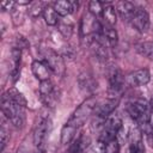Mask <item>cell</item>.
<instances>
[{
	"mask_svg": "<svg viewBox=\"0 0 153 153\" xmlns=\"http://www.w3.org/2000/svg\"><path fill=\"white\" fill-rule=\"evenodd\" d=\"M16 43H17V49H20L22 50V48H26L29 44H27V41L23 37V36H18L17 37V39H16Z\"/></svg>",
	"mask_w": 153,
	"mask_h": 153,
	"instance_id": "obj_30",
	"label": "cell"
},
{
	"mask_svg": "<svg viewBox=\"0 0 153 153\" xmlns=\"http://www.w3.org/2000/svg\"><path fill=\"white\" fill-rule=\"evenodd\" d=\"M35 153H44V151H43V149H38V148H37V151H36Z\"/></svg>",
	"mask_w": 153,
	"mask_h": 153,
	"instance_id": "obj_32",
	"label": "cell"
},
{
	"mask_svg": "<svg viewBox=\"0 0 153 153\" xmlns=\"http://www.w3.org/2000/svg\"><path fill=\"white\" fill-rule=\"evenodd\" d=\"M118 151H120V143H118L117 139H112L105 143V152L106 153H118Z\"/></svg>",
	"mask_w": 153,
	"mask_h": 153,
	"instance_id": "obj_27",
	"label": "cell"
},
{
	"mask_svg": "<svg viewBox=\"0 0 153 153\" xmlns=\"http://www.w3.org/2000/svg\"><path fill=\"white\" fill-rule=\"evenodd\" d=\"M43 10H44L43 5H42L41 2H36V4L31 7V10H30V14H31L32 17H37V16H39V14L43 13Z\"/></svg>",
	"mask_w": 153,
	"mask_h": 153,
	"instance_id": "obj_28",
	"label": "cell"
},
{
	"mask_svg": "<svg viewBox=\"0 0 153 153\" xmlns=\"http://www.w3.org/2000/svg\"><path fill=\"white\" fill-rule=\"evenodd\" d=\"M128 112L141 126L151 122L149 105L145 100H135V102L128 104Z\"/></svg>",
	"mask_w": 153,
	"mask_h": 153,
	"instance_id": "obj_4",
	"label": "cell"
},
{
	"mask_svg": "<svg viewBox=\"0 0 153 153\" xmlns=\"http://www.w3.org/2000/svg\"><path fill=\"white\" fill-rule=\"evenodd\" d=\"M100 23L97 19V17H94L92 13L87 12L82 16L81 22H80V31L82 36H88L91 33H97L100 30Z\"/></svg>",
	"mask_w": 153,
	"mask_h": 153,
	"instance_id": "obj_8",
	"label": "cell"
},
{
	"mask_svg": "<svg viewBox=\"0 0 153 153\" xmlns=\"http://www.w3.org/2000/svg\"><path fill=\"white\" fill-rule=\"evenodd\" d=\"M39 94H41V99L42 102L47 105V106H54L55 102H56V96H55V90H54V85L50 80H45V81H41L39 84Z\"/></svg>",
	"mask_w": 153,
	"mask_h": 153,
	"instance_id": "obj_10",
	"label": "cell"
},
{
	"mask_svg": "<svg viewBox=\"0 0 153 153\" xmlns=\"http://www.w3.org/2000/svg\"><path fill=\"white\" fill-rule=\"evenodd\" d=\"M16 5H17L16 1H4V2H1V7L6 11H13Z\"/></svg>",
	"mask_w": 153,
	"mask_h": 153,
	"instance_id": "obj_31",
	"label": "cell"
},
{
	"mask_svg": "<svg viewBox=\"0 0 153 153\" xmlns=\"http://www.w3.org/2000/svg\"><path fill=\"white\" fill-rule=\"evenodd\" d=\"M130 23L137 31L146 32L149 27V16L147 11L142 7H136L130 18Z\"/></svg>",
	"mask_w": 153,
	"mask_h": 153,
	"instance_id": "obj_9",
	"label": "cell"
},
{
	"mask_svg": "<svg viewBox=\"0 0 153 153\" xmlns=\"http://www.w3.org/2000/svg\"><path fill=\"white\" fill-rule=\"evenodd\" d=\"M121 128H122V120L117 116L110 117L104 123V128H103V131L99 136V141L106 143L110 140L116 139V135L121 130Z\"/></svg>",
	"mask_w": 153,
	"mask_h": 153,
	"instance_id": "obj_6",
	"label": "cell"
},
{
	"mask_svg": "<svg viewBox=\"0 0 153 153\" xmlns=\"http://www.w3.org/2000/svg\"><path fill=\"white\" fill-rule=\"evenodd\" d=\"M44 62L50 68V71L56 75L62 76L65 74V62L62 56L57 53L53 50H48L47 53H44Z\"/></svg>",
	"mask_w": 153,
	"mask_h": 153,
	"instance_id": "obj_7",
	"label": "cell"
},
{
	"mask_svg": "<svg viewBox=\"0 0 153 153\" xmlns=\"http://www.w3.org/2000/svg\"><path fill=\"white\" fill-rule=\"evenodd\" d=\"M103 8H104V2H102V1L92 0V1H90V4H88V12L92 13L94 17L102 16Z\"/></svg>",
	"mask_w": 153,
	"mask_h": 153,
	"instance_id": "obj_24",
	"label": "cell"
},
{
	"mask_svg": "<svg viewBox=\"0 0 153 153\" xmlns=\"http://www.w3.org/2000/svg\"><path fill=\"white\" fill-rule=\"evenodd\" d=\"M92 153H106L105 152V143L98 140V142L92 148Z\"/></svg>",
	"mask_w": 153,
	"mask_h": 153,
	"instance_id": "obj_29",
	"label": "cell"
},
{
	"mask_svg": "<svg viewBox=\"0 0 153 153\" xmlns=\"http://www.w3.org/2000/svg\"><path fill=\"white\" fill-rule=\"evenodd\" d=\"M129 151L130 153H145L141 130L139 128H133L129 134Z\"/></svg>",
	"mask_w": 153,
	"mask_h": 153,
	"instance_id": "obj_12",
	"label": "cell"
},
{
	"mask_svg": "<svg viewBox=\"0 0 153 153\" xmlns=\"http://www.w3.org/2000/svg\"><path fill=\"white\" fill-rule=\"evenodd\" d=\"M151 80V74L148 72V69L146 68H141L137 69L135 72H131L130 74H128L126 81L130 85V86H142L148 84Z\"/></svg>",
	"mask_w": 153,
	"mask_h": 153,
	"instance_id": "obj_11",
	"label": "cell"
},
{
	"mask_svg": "<svg viewBox=\"0 0 153 153\" xmlns=\"http://www.w3.org/2000/svg\"><path fill=\"white\" fill-rule=\"evenodd\" d=\"M42 16H43V18H44V22H45L48 25H50V26L56 25V24L59 23L56 11L54 10V7H51V6H49V5H48V6H44V10H43Z\"/></svg>",
	"mask_w": 153,
	"mask_h": 153,
	"instance_id": "obj_22",
	"label": "cell"
},
{
	"mask_svg": "<svg viewBox=\"0 0 153 153\" xmlns=\"http://www.w3.org/2000/svg\"><path fill=\"white\" fill-rule=\"evenodd\" d=\"M97 104H98V103H97V99H96L94 97L87 98L85 102H82V103L78 106V109L74 111V114L72 115V117H71L67 122H69L71 124L75 126L76 128H79L80 126L84 124V122L88 118V116L94 111Z\"/></svg>",
	"mask_w": 153,
	"mask_h": 153,
	"instance_id": "obj_2",
	"label": "cell"
},
{
	"mask_svg": "<svg viewBox=\"0 0 153 153\" xmlns=\"http://www.w3.org/2000/svg\"><path fill=\"white\" fill-rule=\"evenodd\" d=\"M116 10H117L118 14L123 18V20L130 22V18H131L134 11L136 10V7L130 1H120L117 4V6H116Z\"/></svg>",
	"mask_w": 153,
	"mask_h": 153,
	"instance_id": "obj_17",
	"label": "cell"
},
{
	"mask_svg": "<svg viewBox=\"0 0 153 153\" xmlns=\"http://www.w3.org/2000/svg\"><path fill=\"white\" fill-rule=\"evenodd\" d=\"M12 102H14L16 104H18V105H22V106H26V99H25V97L17 90V88H14V87H12V88H10V90H7L6 91V93H5Z\"/></svg>",
	"mask_w": 153,
	"mask_h": 153,
	"instance_id": "obj_23",
	"label": "cell"
},
{
	"mask_svg": "<svg viewBox=\"0 0 153 153\" xmlns=\"http://www.w3.org/2000/svg\"><path fill=\"white\" fill-rule=\"evenodd\" d=\"M8 139H10V134H8L7 129L2 126V127H1V129H0V152H1V153H2V152H4V149H5V147H6V145H7Z\"/></svg>",
	"mask_w": 153,
	"mask_h": 153,
	"instance_id": "obj_26",
	"label": "cell"
},
{
	"mask_svg": "<svg viewBox=\"0 0 153 153\" xmlns=\"http://www.w3.org/2000/svg\"><path fill=\"white\" fill-rule=\"evenodd\" d=\"M50 128H51V121L47 116L41 117L36 122V126L33 129V143L38 149L44 151V145L49 136Z\"/></svg>",
	"mask_w": 153,
	"mask_h": 153,
	"instance_id": "obj_3",
	"label": "cell"
},
{
	"mask_svg": "<svg viewBox=\"0 0 153 153\" xmlns=\"http://www.w3.org/2000/svg\"><path fill=\"white\" fill-rule=\"evenodd\" d=\"M31 69L33 75L39 80V81H45V80H50V68L45 65V62L35 60L31 65Z\"/></svg>",
	"mask_w": 153,
	"mask_h": 153,
	"instance_id": "obj_15",
	"label": "cell"
},
{
	"mask_svg": "<svg viewBox=\"0 0 153 153\" xmlns=\"http://www.w3.org/2000/svg\"><path fill=\"white\" fill-rule=\"evenodd\" d=\"M79 4L76 1H66V0H62V1H56L54 4V10L56 11V13L61 17H66L71 13H73L76 8H78Z\"/></svg>",
	"mask_w": 153,
	"mask_h": 153,
	"instance_id": "obj_16",
	"label": "cell"
},
{
	"mask_svg": "<svg viewBox=\"0 0 153 153\" xmlns=\"http://www.w3.org/2000/svg\"><path fill=\"white\" fill-rule=\"evenodd\" d=\"M79 85L82 90L90 92V91H93L96 87H97V82H94L93 78L91 75H88L87 73H82L80 74L79 76Z\"/></svg>",
	"mask_w": 153,
	"mask_h": 153,
	"instance_id": "obj_21",
	"label": "cell"
},
{
	"mask_svg": "<svg viewBox=\"0 0 153 153\" xmlns=\"http://www.w3.org/2000/svg\"><path fill=\"white\" fill-rule=\"evenodd\" d=\"M20 59H22V50L13 48L11 50V69L10 74L12 76V80L16 82L20 74Z\"/></svg>",
	"mask_w": 153,
	"mask_h": 153,
	"instance_id": "obj_14",
	"label": "cell"
},
{
	"mask_svg": "<svg viewBox=\"0 0 153 153\" xmlns=\"http://www.w3.org/2000/svg\"><path fill=\"white\" fill-rule=\"evenodd\" d=\"M76 130H78V128L75 126L71 124L69 122H66V124L61 129V143L62 145L71 143L74 140Z\"/></svg>",
	"mask_w": 153,
	"mask_h": 153,
	"instance_id": "obj_18",
	"label": "cell"
},
{
	"mask_svg": "<svg viewBox=\"0 0 153 153\" xmlns=\"http://www.w3.org/2000/svg\"><path fill=\"white\" fill-rule=\"evenodd\" d=\"M108 79H109V94L110 98L118 99V96L121 94L123 86H124V76L122 72L116 67L111 66V68L108 72Z\"/></svg>",
	"mask_w": 153,
	"mask_h": 153,
	"instance_id": "obj_5",
	"label": "cell"
},
{
	"mask_svg": "<svg viewBox=\"0 0 153 153\" xmlns=\"http://www.w3.org/2000/svg\"><path fill=\"white\" fill-rule=\"evenodd\" d=\"M136 50L143 57L153 61V42H151V41L141 42L136 45Z\"/></svg>",
	"mask_w": 153,
	"mask_h": 153,
	"instance_id": "obj_20",
	"label": "cell"
},
{
	"mask_svg": "<svg viewBox=\"0 0 153 153\" xmlns=\"http://www.w3.org/2000/svg\"><path fill=\"white\" fill-rule=\"evenodd\" d=\"M102 18L104 20V24L108 25H114L116 23V11L115 8L109 4V2H104V8L102 12Z\"/></svg>",
	"mask_w": 153,
	"mask_h": 153,
	"instance_id": "obj_19",
	"label": "cell"
},
{
	"mask_svg": "<svg viewBox=\"0 0 153 153\" xmlns=\"http://www.w3.org/2000/svg\"><path fill=\"white\" fill-rule=\"evenodd\" d=\"M57 27H59L60 33L65 38H69L72 36V33H73V26L71 24H67V23H57Z\"/></svg>",
	"mask_w": 153,
	"mask_h": 153,
	"instance_id": "obj_25",
	"label": "cell"
},
{
	"mask_svg": "<svg viewBox=\"0 0 153 153\" xmlns=\"http://www.w3.org/2000/svg\"><path fill=\"white\" fill-rule=\"evenodd\" d=\"M25 108L12 102L6 94L1 98V110L4 115L17 127L22 128L25 123Z\"/></svg>",
	"mask_w": 153,
	"mask_h": 153,
	"instance_id": "obj_1",
	"label": "cell"
},
{
	"mask_svg": "<svg viewBox=\"0 0 153 153\" xmlns=\"http://www.w3.org/2000/svg\"><path fill=\"white\" fill-rule=\"evenodd\" d=\"M117 104H118V99L109 98L108 100H105V102H103V103H98L93 112L96 114L97 117L105 118V117H108V116L117 108Z\"/></svg>",
	"mask_w": 153,
	"mask_h": 153,
	"instance_id": "obj_13",
	"label": "cell"
}]
</instances>
